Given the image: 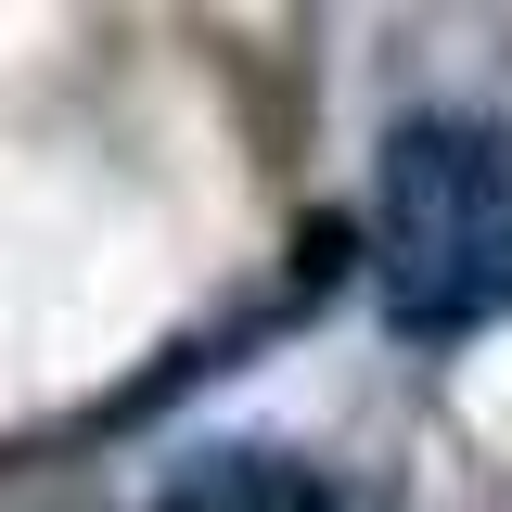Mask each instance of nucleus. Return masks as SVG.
I'll return each instance as SVG.
<instances>
[{
	"mask_svg": "<svg viewBox=\"0 0 512 512\" xmlns=\"http://www.w3.org/2000/svg\"><path fill=\"white\" fill-rule=\"evenodd\" d=\"M372 295L423 346L512 320V128L500 116H410L372 154Z\"/></svg>",
	"mask_w": 512,
	"mask_h": 512,
	"instance_id": "1",
	"label": "nucleus"
},
{
	"mask_svg": "<svg viewBox=\"0 0 512 512\" xmlns=\"http://www.w3.org/2000/svg\"><path fill=\"white\" fill-rule=\"evenodd\" d=\"M154 512H333V487H320L295 448H269V436H205V448L167 461Z\"/></svg>",
	"mask_w": 512,
	"mask_h": 512,
	"instance_id": "2",
	"label": "nucleus"
}]
</instances>
